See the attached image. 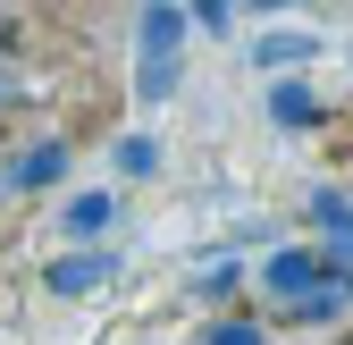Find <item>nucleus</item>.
Here are the masks:
<instances>
[{"instance_id":"obj_1","label":"nucleus","mask_w":353,"mask_h":345,"mask_svg":"<svg viewBox=\"0 0 353 345\" xmlns=\"http://www.w3.org/2000/svg\"><path fill=\"white\" fill-rule=\"evenodd\" d=\"M185 9H168V0H152V9H135V42H143V68H176V51H185Z\"/></svg>"},{"instance_id":"obj_2","label":"nucleus","mask_w":353,"mask_h":345,"mask_svg":"<svg viewBox=\"0 0 353 345\" xmlns=\"http://www.w3.org/2000/svg\"><path fill=\"white\" fill-rule=\"evenodd\" d=\"M0 177H9V194H51L68 177V144H34L17 160H0Z\"/></svg>"},{"instance_id":"obj_3","label":"nucleus","mask_w":353,"mask_h":345,"mask_svg":"<svg viewBox=\"0 0 353 345\" xmlns=\"http://www.w3.org/2000/svg\"><path fill=\"white\" fill-rule=\"evenodd\" d=\"M101 278H118V253L110 244H84V253H59V262H51V295H93Z\"/></svg>"},{"instance_id":"obj_4","label":"nucleus","mask_w":353,"mask_h":345,"mask_svg":"<svg viewBox=\"0 0 353 345\" xmlns=\"http://www.w3.org/2000/svg\"><path fill=\"white\" fill-rule=\"evenodd\" d=\"M320 270H328L320 253H303V244H294V253H270V270H261V286L294 304V295H312V286H320Z\"/></svg>"},{"instance_id":"obj_5","label":"nucleus","mask_w":353,"mask_h":345,"mask_svg":"<svg viewBox=\"0 0 353 345\" xmlns=\"http://www.w3.org/2000/svg\"><path fill=\"white\" fill-rule=\"evenodd\" d=\"M252 51V68H303V59H320V34H261V42H244Z\"/></svg>"},{"instance_id":"obj_6","label":"nucleus","mask_w":353,"mask_h":345,"mask_svg":"<svg viewBox=\"0 0 353 345\" xmlns=\"http://www.w3.org/2000/svg\"><path fill=\"white\" fill-rule=\"evenodd\" d=\"M270 118L303 135V126H320V93L312 84H270Z\"/></svg>"},{"instance_id":"obj_7","label":"nucleus","mask_w":353,"mask_h":345,"mask_svg":"<svg viewBox=\"0 0 353 345\" xmlns=\"http://www.w3.org/2000/svg\"><path fill=\"white\" fill-rule=\"evenodd\" d=\"M110 219H118V202H110V194H76V202H68V236H76V244H84V236H101Z\"/></svg>"},{"instance_id":"obj_8","label":"nucleus","mask_w":353,"mask_h":345,"mask_svg":"<svg viewBox=\"0 0 353 345\" xmlns=\"http://www.w3.org/2000/svg\"><path fill=\"white\" fill-rule=\"evenodd\" d=\"M118 168H126V177H143V168H160V144H152V135H126V144H118Z\"/></svg>"},{"instance_id":"obj_9","label":"nucleus","mask_w":353,"mask_h":345,"mask_svg":"<svg viewBox=\"0 0 353 345\" xmlns=\"http://www.w3.org/2000/svg\"><path fill=\"white\" fill-rule=\"evenodd\" d=\"M202 345H261V328H252V320H210Z\"/></svg>"},{"instance_id":"obj_10","label":"nucleus","mask_w":353,"mask_h":345,"mask_svg":"<svg viewBox=\"0 0 353 345\" xmlns=\"http://www.w3.org/2000/svg\"><path fill=\"white\" fill-rule=\"evenodd\" d=\"M185 26H210V34H228V26H236V9H219V0H202V9H185Z\"/></svg>"},{"instance_id":"obj_11","label":"nucleus","mask_w":353,"mask_h":345,"mask_svg":"<svg viewBox=\"0 0 353 345\" xmlns=\"http://www.w3.org/2000/svg\"><path fill=\"white\" fill-rule=\"evenodd\" d=\"M9 101H26V76H17V59H9V51H0V110H9Z\"/></svg>"},{"instance_id":"obj_12","label":"nucleus","mask_w":353,"mask_h":345,"mask_svg":"<svg viewBox=\"0 0 353 345\" xmlns=\"http://www.w3.org/2000/svg\"><path fill=\"white\" fill-rule=\"evenodd\" d=\"M0 202H9V177H0Z\"/></svg>"}]
</instances>
